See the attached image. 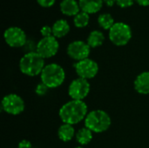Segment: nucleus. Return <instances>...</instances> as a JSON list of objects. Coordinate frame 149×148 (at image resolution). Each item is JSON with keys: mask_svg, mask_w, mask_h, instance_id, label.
I'll return each instance as SVG.
<instances>
[{"mask_svg": "<svg viewBox=\"0 0 149 148\" xmlns=\"http://www.w3.org/2000/svg\"><path fill=\"white\" fill-rule=\"evenodd\" d=\"M87 113L88 108L83 100L72 99L60 107L58 116L63 123L73 126L85 120Z\"/></svg>", "mask_w": 149, "mask_h": 148, "instance_id": "f257e3e1", "label": "nucleus"}, {"mask_svg": "<svg viewBox=\"0 0 149 148\" xmlns=\"http://www.w3.org/2000/svg\"><path fill=\"white\" fill-rule=\"evenodd\" d=\"M45 66V58L35 51H28L19 60L20 72L29 77L40 75Z\"/></svg>", "mask_w": 149, "mask_h": 148, "instance_id": "f03ea898", "label": "nucleus"}, {"mask_svg": "<svg viewBox=\"0 0 149 148\" xmlns=\"http://www.w3.org/2000/svg\"><path fill=\"white\" fill-rule=\"evenodd\" d=\"M112 120L107 113L103 110H93L89 112L85 119V126L93 133H100L109 129Z\"/></svg>", "mask_w": 149, "mask_h": 148, "instance_id": "7ed1b4c3", "label": "nucleus"}, {"mask_svg": "<svg viewBox=\"0 0 149 148\" xmlns=\"http://www.w3.org/2000/svg\"><path fill=\"white\" fill-rule=\"evenodd\" d=\"M40 79L48 88H57L64 83L65 72L60 65L52 63L45 66L40 74Z\"/></svg>", "mask_w": 149, "mask_h": 148, "instance_id": "20e7f679", "label": "nucleus"}, {"mask_svg": "<svg viewBox=\"0 0 149 148\" xmlns=\"http://www.w3.org/2000/svg\"><path fill=\"white\" fill-rule=\"evenodd\" d=\"M108 36L110 41L113 44L117 46H124L132 38V29L127 24L118 22L109 30Z\"/></svg>", "mask_w": 149, "mask_h": 148, "instance_id": "39448f33", "label": "nucleus"}, {"mask_svg": "<svg viewBox=\"0 0 149 148\" xmlns=\"http://www.w3.org/2000/svg\"><path fill=\"white\" fill-rule=\"evenodd\" d=\"M2 109L8 114L18 115L22 113L25 108L24 99L17 94L10 93L5 95L2 99Z\"/></svg>", "mask_w": 149, "mask_h": 148, "instance_id": "423d86ee", "label": "nucleus"}, {"mask_svg": "<svg viewBox=\"0 0 149 148\" xmlns=\"http://www.w3.org/2000/svg\"><path fill=\"white\" fill-rule=\"evenodd\" d=\"M58 41L53 36L41 38L36 45V51L45 59L55 56L58 51Z\"/></svg>", "mask_w": 149, "mask_h": 148, "instance_id": "0eeeda50", "label": "nucleus"}, {"mask_svg": "<svg viewBox=\"0 0 149 148\" xmlns=\"http://www.w3.org/2000/svg\"><path fill=\"white\" fill-rule=\"evenodd\" d=\"M91 85L88 80L77 78L73 79L68 88V94L72 99L83 100L90 92Z\"/></svg>", "mask_w": 149, "mask_h": 148, "instance_id": "6e6552de", "label": "nucleus"}, {"mask_svg": "<svg viewBox=\"0 0 149 148\" xmlns=\"http://www.w3.org/2000/svg\"><path fill=\"white\" fill-rule=\"evenodd\" d=\"M5 43L13 48H19L27 43V37L24 30L19 27L12 26L6 29L3 32Z\"/></svg>", "mask_w": 149, "mask_h": 148, "instance_id": "1a4fd4ad", "label": "nucleus"}, {"mask_svg": "<svg viewBox=\"0 0 149 148\" xmlns=\"http://www.w3.org/2000/svg\"><path fill=\"white\" fill-rule=\"evenodd\" d=\"M74 68L79 78L86 80L93 79L99 72L98 64L89 58L74 64Z\"/></svg>", "mask_w": 149, "mask_h": 148, "instance_id": "9d476101", "label": "nucleus"}, {"mask_svg": "<svg viewBox=\"0 0 149 148\" xmlns=\"http://www.w3.org/2000/svg\"><path fill=\"white\" fill-rule=\"evenodd\" d=\"M66 52L71 58L79 62L88 58L91 52V47L87 43L82 40H76L68 44Z\"/></svg>", "mask_w": 149, "mask_h": 148, "instance_id": "9b49d317", "label": "nucleus"}, {"mask_svg": "<svg viewBox=\"0 0 149 148\" xmlns=\"http://www.w3.org/2000/svg\"><path fill=\"white\" fill-rule=\"evenodd\" d=\"M135 91L143 95L149 94V72H143L140 73L134 82Z\"/></svg>", "mask_w": 149, "mask_h": 148, "instance_id": "f8f14e48", "label": "nucleus"}, {"mask_svg": "<svg viewBox=\"0 0 149 148\" xmlns=\"http://www.w3.org/2000/svg\"><path fill=\"white\" fill-rule=\"evenodd\" d=\"M59 8L61 12L66 16L75 17L80 12V6L77 0H62L59 4Z\"/></svg>", "mask_w": 149, "mask_h": 148, "instance_id": "ddd939ff", "label": "nucleus"}, {"mask_svg": "<svg viewBox=\"0 0 149 148\" xmlns=\"http://www.w3.org/2000/svg\"><path fill=\"white\" fill-rule=\"evenodd\" d=\"M81 11L87 14H94L100 11L103 6V0H79Z\"/></svg>", "mask_w": 149, "mask_h": 148, "instance_id": "4468645a", "label": "nucleus"}, {"mask_svg": "<svg viewBox=\"0 0 149 148\" xmlns=\"http://www.w3.org/2000/svg\"><path fill=\"white\" fill-rule=\"evenodd\" d=\"M52 28V36L55 37L56 38H60L66 36L71 29L68 22L65 19L57 20L53 24Z\"/></svg>", "mask_w": 149, "mask_h": 148, "instance_id": "2eb2a0df", "label": "nucleus"}, {"mask_svg": "<svg viewBox=\"0 0 149 148\" xmlns=\"http://www.w3.org/2000/svg\"><path fill=\"white\" fill-rule=\"evenodd\" d=\"M76 135L75 129L72 125L64 123L58 129V137L63 142L71 141Z\"/></svg>", "mask_w": 149, "mask_h": 148, "instance_id": "dca6fc26", "label": "nucleus"}, {"mask_svg": "<svg viewBox=\"0 0 149 148\" xmlns=\"http://www.w3.org/2000/svg\"><path fill=\"white\" fill-rule=\"evenodd\" d=\"M105 41V36L102 31L95 30L90 32L87 37L86 43L91 48H97L103 44Z\"/></svg>", "mask_w": 149, "mask_h": 148, "instance_id": "f3484780", "label": "nucleus"}, {"mask_svg": "<svg viewBox=\"0 0 149 148\" xmlns=\"http://www.w3.org/2000/svg\"><path fill=\"white\" fill-rule=\"evenodd\" d=\"M93 137V132L90 129L86 128V126L83 128H80L76 133V135H75V139H76L77 142L81 146L88 145L92 141Z\"/></svg>", "mask_w": 149, "mask_h": 148, "instance_id": "a211bd4d", "label": "nucleus"}, {"mask_svg": "<svg viewBox=\"0 0 149 148\" xmlns=\"http://www.w3.org/2000/svg\"><path fill=\"white\" fill-rule=\"evenodd\" d=\"M98 24L104 30H110L115 23L111 14L102 13L98 17Z\"/></svg>", "mask_w": 149, "mask_h": 148, "instance_id": "6ab92c4d", "label": "nucleus"}, {"mask_svg": "<svg viewBox=\"0 0 149 148\" xmlns=\"http://www.w3.org/2000/svg\"><path fill=\"white\" fill-rule=\"evenodd\" d=\"M90 21L89 14L84 11H80L73 17V23L74 25L78 28H84L88 25Z\"/></svg>", "mask_w": 149, "mask_h": 148, "instance_id": "aec40b11", "label": "nucleus"}, {"mask_svg": "<svg viewBox=\"0 0 149 148\" xmlns=\"http://www.w3.org/2000/svg\"><path fill=\"white\" fill-rule=\"evenodd\" d=\"M50 88H48L45 84H43L42 82L41 83H39V84H38V85L36 86V88H35V92H36V94L37 95H38V96H45L47 92H48V90H49Z\"/></svg>", "mask_w": 149, "mask_h": 148, "instance_id": "412c9836", "label": "nucleus"}, {"mask_svg": "<svg viewBox=\"0 0 149 148\" xmlns=\"http://www.w3.org/2000/svg\"><path fill=\"white\" fill-rule=\"evenodd\" d=\"M40 33L43 36V38H46V37L52 36V28L50 27L49 25H45V26H43L41 28Z\"/></svg>", "mask_w": 149, "mask_h": 148, "instance_id": "4be33fe9", "label": "nucleus"}, {"mask_svg": "<svg viewBox=\"0 0 149 148\" xmlns=\"http://www.w3.org/2000/svg\"><path fill=\"white\" fill-rule=\"evenodd\" d=\"M134 0H116V3L121 8H127L134 4Z\"/></svg>", "mask_w": 149, "mask_h": 148, "instance_id": "5701e85b", "label": "nucleus"}, {"mask_svg": "<svg viewBox=\"0 0 149 148\" xmlns=\"http://www.w3.org/2000/svg\"><path fill=\"white\" fill-rule=\"evenodd\" d=\"M37 2L42 7L49 8V7H52L55 3L56 0H37Z\"/></svg>", "mask_w": 149, "mask_h": 148, "instance_id": "b1692460", "label": "nucleus"}, {"mask_svg": "<svg viewBox=\"0 0 149 148\" xmlns=\"http://www.w3.org/2000/svg\"><path fill=\"white\" fill-rule=\"evenodd\" d=\"M17 148H33L32 147V145L31 143L27 140H21L18 145H17Z\"/></svg>", "mask_w": 149, "mask_h": 148, "instance_id": "393cba45", "label": "nucleus"}, {"mask_svg": "<svg viewBox=\"0 0 149 148\" xmlns=\"http://www.w3.org/2000/svg\"><path fill=\"white\" fill-rule=\"evenodd\" d=\"M103 3L106 5H107L109 7H112L116 3V0H103Z\"/></svg>", "mask_w": 149, "mask_h": 148, "instance_id": "a878e982", "label": "nucleus"}, {"mask_svg": "<svg viewBox=\"0 0 149 148\" xmlns=\"http://www.w3.org/2000/svg\"><path fill=\"white\" fill-rule=\"evenodd\" d=\"M141 6H148L149 0H135Z\"/></svg>", "mask_w": 149, "mask_h": 148, "instance_id": "bb28decb", "label": "nucleus"}, {"mask_svg": "<svg viewBox=\"0 0 149 148\" xmlns=\"http://www.w3.org/2000/svg\"><path fill=\"white\" fill-rule=\"evenodd\" d=\"M75 148H84V147H82L80 146V147H75Z\"/></svg>", "mask_w": 149, "mask_h": 148, "instance_id": "cd10ccee", "label": "nucleus"}]
</instances>
